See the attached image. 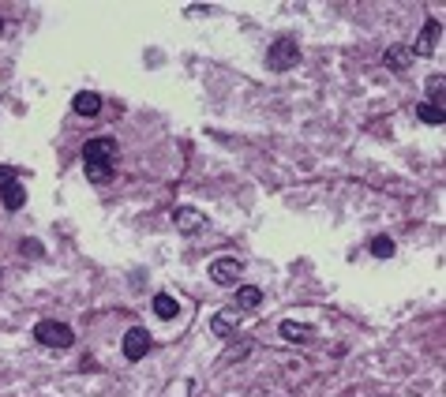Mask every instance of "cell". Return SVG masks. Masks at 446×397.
Returning <instances> with one entry per match:
<instances>
[{
	"instance_id": "obj_8",
	"label": "cell",
	"mask_w": 446,
	"mask_h": 397,
	"mask_svg": "<svg viewBox=\"0 0 446 397\" xmlns=\"http://www.w3.org/2000/svg\"><path fill=\"white\" fill-rule=\"evenodd\" d=\"M409 64H413V49H405V45L386 49V68H390V72H405Z\"/></svg>"
},
{
	"instance_id": "obj_5",
	"label": "cell",
	"mask_w": 446,
	"mask_h": 397,
	"mask_svg": "<svg viewBox=\"0 0 446 397\" xmlns=\"http://www.w3.org/2000/svg\"><path fill=\"white\" fill-rule=\"evenodd\" d=\"M244 274V262L240 259H214L210 262V277H214V285H236Z\"/></svg>"
},
{
	"instance_id": "obj_7",
	"label": "cell",
	"mask_w": 446,
	"mask_h": 397,
	"mask_svg": "<svg viewBox=\"0 0 446 397\" xmlns=\"http://www.w3.org/2000/svg\"><path fill=\"white\" fill-rule=\"evenodd\" d=\"M72 109H75L79 116H94V113L101 109V98L94 94V90H79V94L72 98Z\"/></svg>"
},
{
	"instance_id": "obj_6",
	"label": "cell",
	"mask_w": 446,
	"mask_h": 397,
	"mask_svg": "<svg viewBox=\"0 0 446 397\" xmlns=\"http://www.w3.org/2000/svg\"><path fill=\"white\" fill-rule=\"evenodd\" d=\"M173 221H177V229H184V233H195V229H203V225H206V218L199 214V210H191V206L173 210Z\"/></svg>"
},
{
	"instance_id": "obj_17",
	"label": "cell",
	"mask_w": 446,
	"mask_h": 397,
	"mask_svg": "<svg viewBox=\"0 0 446 397\" xmlns=\"http://www.w3.org/2000/svg\"><path fill=\"white\" fill-rule=\"evenodd\" d=\"M87 177L94 184H109L113 180V165H87Z\"/></svg>"
},
{
	"instance_id": "obj_12",
	"label": "cell",
	"mask_w": 446,
	"mask_h": 397,
	"mask_svg": "<svg viewBox=\"0 0 446 397\" xmlns=\"http://www.w3.org/2000/svg\"><path fill=\"white\" fill-rule=\"evenodd\" d=\"M278 330H281V337H285V341H293V345H300V341H308V337H311V330H308L304 323H281Z\"/></svg>"
},
{
	"instance_id": "obj_4",
	"label": "cell",
	"mask_w": 446,
	"mask_h": 397,
	"mask_svg": "<svg viewBox=\"0 0 446 397\" xmlns=\"http://www.w3.org/2000/svg\"><path fill=\"white\" fill-rule=\"evenodd\" d=\"M150 352V334L143 326L124 330V360H143Z\"/></svg>"
},
{
	"instance_id": "obj_1",
	"label": "cell",
	"mask_w": 446,
	"mask_h": 397,
	"mask_svg": "<svg viewBox=\"0 0 446 397\" xmlns=\"http://www.w3.org/2000/svg\"><path fill=\"white\" fill-rule=\"evenodd\" d=\"M34 337H38V345H45V349H68L75 334H72V326H64L57 319H45V323H38L34 326Z\"/></svg>"
},
{
	"instance_id": "obj_9",
	"label": "cell",
	"mask_w": 446,
	"mask_h": 397,
	"mask_svg": "<svg viewBox=\"0 0 446 397\" xmlns=\"http://www.w3.org/2000/svg\"><path fill=\"white\" fill-rule=\"evenodd\" d=\"M439 30H442V26H439V19H431V23L424 26V30H420V38H416V49H413V52H431V49H435V42H439Z\"/></svg>"
},
{
	"instance_id": "obj_11",
	"label": "cell",
	"mask_w": 446,
	"mask_h": 397,
	"mask_svg": "<svg viewBox=\"0 0 446 397\" xmlns=\"http://www.w3.org/2000/svg\"><path fill=\"white\" fill-rule=\"evenodd\" d=\"M154 315H157V319H177V315H180V303L173 300V296H154Z\"/></svg>"
},
{
	"instance_id": "obj_16",
	"label": "cell",
	"mask_w": 446,
	"mask_h": 397,
	"mask_svg": "<svg viewBox=\"0 0 446 397\" xmlns=\"http://www.w3.org/2000/svg\"><path fill=\"white\" fill-rule=\"evenodd\" d=\"M372 255L375 259H390L394 255V240H390V236H375V240H372Z\"/></svg>"
},
{
	"instance_id": "obj_18",
	"label": "cell",
	"mask_w": 446,
	"mask_h": 397,
	"mask_svg": "<svg viewBox=\"0 0 446 397\" xmlns=\"http://www.w3.org/2000/svg\"><path fill=\"white\" fill-rule=\"evenodd\" d=\"M42 251H45V247H42V244H34V240H26V244H23V255H26V259H38Z\"/></svg>"
},
{
	"instance_id": "obj_13",
	"label": "cell",
	"mask_w": 446,
	"mask_h": 397,
	"mask_svg": "<svg viewBox=\"0 0 446 397\" xmlns=\"http://www.w3.org/2000/svg\"><path fill=\"white\" fill-rule=\"evenodd\" d=\"M236 303H240V308H247V311H252V308H259V303H262V293H259L255 285H244L240 293H236Z\"/></svg>"
},
{
	"instance_id": "obj_2",
	"label": "cell",
	"mask_w": 446,
	"mask_h": 397,
	"mask_svg": "<svg viewBox=\"0 0 446 397\" xmlns=\"http://www.w3.org/2000/svg\"><path fill=\"white\" fill-rule=\"evenodd\" d=\"M296 60H300V45L293 42V38H281V42H274L270 52H267V64H270L274 72H289Z\"/></svg>"
},
{
	"instance_id": "obj_10",
	"label": "cell",
	"mask_w": 446,
	"mask_h": 397,
	"mask_svg": "<svg viewBox=\"0 0 446 397\" xmlns=\"http://www.w3.org/2000/svg\"><path fill=\"white\" fill-rule=\"evenodd\" d=\"M0 198H4V210H19L26 203V191H23V184L19 180H11L4 191H0Z\"/></svg>"
},
{
	"instance_id": "obj_14",
	"label": "cell",
	"mask_w": 446,
	"mask_h": 397,
	"mask_svg": "<svg viewBox=\"0 0 446 397\" xmlns=\"http://www.w3.org/2000/svg\"><path fill=\"white\" fill-rule=\"evenodd\" d=\"M416 116H420L424 124H431V128H439V124L446 121V113L439 109V105H420V109H416Z\"/></svg>"
},
{
	"instance_id": "obj_19",
	"label": "cell",
	"mask_w": 446,
	"mask_h": 397,
	"mask_svg": "<svg viewBox=\"0 0 446 397\" xmlns=\"http://www.w3.org/2000/svg\"><path fill=\"white\" fill-rule=\"evenodd\" d=\"M11 180H16V173H11V169H0V191H4Z\"/></svg>"
},
{
	"instance_id": "obj_20",
	"label": "cell",
	"mask_w": 446,
	"mask_h": 397,
	"mask_svg": "<svg viewBox=\"0 0 446 397\" xmlns=\"http://www.w3.org/2000/svg\"><path fill=\"white\" fill-rule=\"evenodd\" d=\"M0 30H4V23H0Z\"/></svg>"
},
{
	"instance_id": "obj_3",
	"label": "cell",
	"mask_w": 446,
	"mask_h": 397,
	"mask_svg": "<svg viewBox=\"0 0 446 397\" xmlns=\"http://www.w3.org/2000/svg\"><path fill=\"white\" fill-rule=\"evenodd\" d=\"M116 157V139L101 135V139H90L83 147V165H113Z\"/></svg>"
},
{
	"instance_id": "obj_15",
	"label": "cell",
	"mask_w": 446,
	"mask_h": 397,
	"mask_svg": "<svg viewBox=\"0 0 446 397\" xmlns=\"http://www.w3.org/2000/svg\"><path fill=\"white\" fill-rule=\"evenodd\" d=\"M233 323H236V315H233V311H221V315H214V334L229 337V334H233Z\"/></svg>"
}]
</instances>
